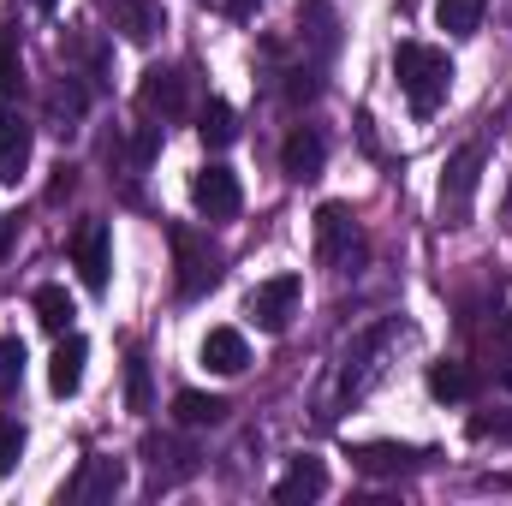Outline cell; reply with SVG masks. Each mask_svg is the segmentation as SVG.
Returning <instances> with one entry per match:
<instances>
[{"label":"cell","mask_w":512,"mask_h":506,"mask_svg":"<svg viewBox=\"0 0 512 506\" xmlns=\"http://www.w3.org/2000/svg\"><path fill=\"white\" fill-rule=\"evenodd\" d=\"M393 78H399L411 114H435L447 102V90H453V60L441 48H429V42H399L393 48Z\"/></svg>","instance_id":"obj_1"},{"label":"cell","mask_w":512,"mask_h":506,"mask_svg":"<svg viewBox=\"0 0 512 506\" xmlns=\"http://www.w3.org/2000/svg\"><path fill=\"white\" fill-rule=\"evenodd\" d=\"M316 262L334 268V274L364 268V233H358V215L346 203H322L316 209Z\"/></svg>","instance_id":"obj_2"},{"label":"cell","mask_w":512,"mask_h":506,"mask_svg":"<svg viewBox=\"0 0 512 506\" xmlns=\"http://www.w3.org/2000/svg\"><path fill=\"white\" fill-rule=\"evenodd\" d=\"M477 185H483V143H465L453 149V161L441 167V227H465L471 221V203H477Z\"/></svg>","instance_id":"obj_3"},{"label":"cell","mask_w":512,"mask_h":506,"mask_svg":"<svg viewBox=\"0 0 512 506\" xmlns=\"http://www.w3.org/2000/svg\"><path fill=\"white\" fill-rule=\"evenodd\" d=\"M173 262H179V292L185 298H203L221 280V256L209 251V239L191 233V227H173Z\"/></svg>","instance_id":"obj_4"},{"label":"cell","mask_w":512,"mask_h":506,"mask_svg":"<svg viewBox=\"0 0 512 506\" xmlns=\"http://www.w3.org/2000/svg\"><path fill=\"white\" fill-rule=\"evenodd\" d=\"M191 203H197V215H203V221H233V215H239V203H245L239 173H233V167H203V173L191 179Z\"/></svg>","instance_id":"obj_5"},{"label":"cell","mask_w":512,"mask_h":506,"mask_svg":"<svg viewBox=\"0 0 512 506\" xmlns=\"http://www.w3.org/2000/svg\"><path fill=\"white\" fill-rule=\"evenodd\" d=\"M137 108L149 114V120H179L185 114V72L179 66H149L143 72V84H137Z\"/></svg>","instance_id":"obj_6"},{"label":"cell","mask_w":512,"mask_h":506,"mask_svg":"<svg viewBox=\"0 0 512 506\" xmlns=\"http://www.w3.org/2000/svg\"><path fill=\"white\" fill-rule=\"evenodd\" d=\"M298 292H304V280L298 274H274V280H262L251 292V316L262 334H280L286 322H292V310H298Z\"/></svg>","instance_id":"obj_7"},{"label":"cell","mask_w":512,"mask_h":506,"mask_svg":"<svg viewBox=\"0 0 512 506\" xmlns=\"http://www.w3.org/2000/svg\"><path fill=\"white\" fill-rule=\"evenodd\" d=\"M72 262H78V274H84L90 292L108 286V268H114V233H108V221H84V227H78V239H72Z\"/></svg>","instance_id":"obj_8"},{"label":"cell","mask_w":512,"mask_h":506,"mask_svg":"<svg viewBox=\"0 0 512 506\" xmlns=\"http://www.w3.org/2000/svg\"><path fill=\"white\" fill-rule=\"evenodd\" d=\"M393 334H399V328H393V322H382V328H370V334L346 352V370H340V393H346V399H358V393L376 381V370H382L376 358L387 352V340H393Z\"/></svg>","instance_id":"obj_9"},{"label":"cell","mask_w":512,"mask_h":506,"mask_svg":"<svg viewBox=\"0 0 512 506\" xmlns=\"http://www.w3.org/2000/svg\"><path fill=\"white\" fill-rule=\"evenodd\" d=\"M322 161H328V137H322L316 126H292L286 149H280V167H286V179L310 185V179H322Z\"/></svg>","instance_id":"obj_10"},{"label":"cell","mask_w":512,"mask_h":506,"mask_svg":"<svg viewBox=\"0 0 512 506\" xmlns=\"http://www.w3.org/2000/svg\"><path fill=\"white\" fill-rule=\"evenodd\" d=\"M24 167H30V120L12 102H0V179L18 185Z\"/></svg>","instance_id":"obj_11"},{"label":"cell","mask_w":512,"mask_h":506,"mask_svg":"<svg viewBox=\"0 0 512 506\" xmlns=\"http://www.w3.org/2000/svg\"><path fill=\"white\" fill-rule=\"evenodd\" d=\"M126 489V465L120 459H108V453H96V459H84V471L72 477V501H114Z\"/></svg>","instance_id":"obj_12"},{"label":"cell","mask_w":512,"mask_h":506,"mask_svg":"<svg viewBox=\"0 0 512 506\" xmlns=\"http://www.w3.org/2000/svg\"><path fill=\"white\" fill-rule=\"evenodd\" d=\"M197 358H203V370H215V376H239V370L251 364V346H245L239 328H209L203 346H197Z\"/></svg>","instance_id":"obj_13"},{"label":"cell","mask_w":512,"mask_h":506,"mask_svg":"<svg viewBox=\"0 0 512 506\" xmlns=\"http://www.w3.org/2000/svg\"><path fill=\"white\" fill-rule=\"evenodd\" d=\"M352 465H358V471H370V477H399V471H417V465H423V447L364 441V447H352Z\"/></svg>","instance_id":"obj_14"},{"label":"cell","mask_w":512,"mask_h":506,"mask_svg":"<svg viewBox=\"0 0 512 506\" xmlns=\"http://www.w3.org/2000/svg\"><path fill=\"white\" fill-rule=\"evenodd\" d=\"M114 24L126 30V42L149 48L167 30V12H161V0H114Z\"/></svg>","instance_id":"obj_15"},{"label":"cell","mask_w":512,"mask_h":506,"mask_svg":"<svg viewBox=\"0 0 512 506\" xmlns=\"http://www.w3.org/2000/svg\"><path fill=\"white\" fill-rule=\"evenodd\" d=\"M42 108H48V126H54V131H72L78 120H84V108H90V90L66 72V78H54V84H48Z\"/></svg>","instance_id":"obj_16"},{"label":"cell","mask_w":512,"mask_h":506,"mask_svg":"<svg viewBox=\"0 0 512 506\" xmlns=\"http://www.w3.org/2000/svg\"><path fill=\"white\" fill-rule=\"evenodd\" d=\"M322 495H328V471H322V459H292V471L274 483V501L280 506L322 501Z\"/></svg>","instance_id":"obj_17"},{"label":"cell","mask_w":512,"mask_h":506,"mask_svg":"<svg viewBox=\"0 0 512 506\" xmlns=\"http://www.w3.org/2000/svg\"><path fill=\"white\" fill-rule=\"evenodd\" d=\"M84 364H90V346L78 340V334H66L60 346H54V358H48V387L66 399V393H78L84 387Z\"/></svg>","instance_id":"obj_18"},{"label":"cell","mask_w":512,"mask_h":506,"mask_svg":"<svg viewBox=\"0 0 512 506\" xmlns=\"http://www.w3.org/2000/svg\"><path fill=\"white\" fill-rule=\"evenodd\" d=\"M173 417H179L185 429H215V423L227 417V399H221V393H197V387H185V393H173Z\"/></svg>","instance_id":"obj_19"},{"label":"cell","mask_w":512,"mask_h":506,"mask_svg":"<svg viewBox=\"0 0 512 506\" xmlns=\"http://www.w3.org/2000/svg\"><path fill=\"white\" fill-rule=\"evenodd\" d=\"M483 12H489V0H435V24L447 36H477L483 30Z\"/></svg>","instance_id":"obj_20"},{"label":"cell","mask_w":512,"mask_h":506,"mask_svg":"<svg viewBox=\"0 0 512 506\" xmlns=\"http://www.w3.org/2000/svg\"><path fill=\"white\" fill-rule=\"evenodd\" d=\"M429 393L435 399H471L477 393V376L459 358H441V364H429Z\"/></svg>","instance_id":"obj_21"},{"label":"cell","mask_w":512,"mask_h":506,"mask_svg":"<svg viewBox=\"0 0 512 506\" xmlns=\"http://www.w3.org/2000/svg\"><path fill=\"white\" fill-rule=\"evenodd\" d=\"M72 316H78V304L66 298V286H36V322H42L48 334H66Z\"/></svg>","instance_id":"obj_22"},{"label":"cell","mask_w":512,"mask_h":506,"mask_svg":"<svg viewBox=\"0 0 512 506\" xmlns=\"http://www.w3.org/2000/svg\"><path fill=\"white\" fill-rule=\"evenodd\" d=\"M197 137H203L209 149H227V143L239 137V114H233L227 102H203V114H197Z\"/></svg>","instance_id":"obj_23"},{"label":"cell","mask_w":512,"mask_h":506,"mask_svg":"<svg viewBox=\"0 0 512 506\" xmlns=\"http://www.w3.org/2000/svg\"><path fill=\"white\" fill-rule=\"evenodd\" d=\"M143 453H149V471H155V483H179V477H191V465H185V453L173 447V441H143Z\"/></svg>","instance_id":"obj_24"},{"label":"cell","mask_w":512,"mask_h":506,"mask_svg":"<svg viewBox=\"0 0 512 506\" xmlns=\"http://www.w3.org/2000/svg\"><path fill=\"white\" fill-rule=\"evenodd\" d=\"M24 90V54H18V30H0V102H12Z\"/></svg>","instance_id":"obj_25"},{"label":"cell","mask_w":512,"mask_h":506,"mask_svg":"<svg viewBox=\"0 0 512 506\" xmlns=\"http://www.w3.org/2000/svg\"><path fill=\"white\" fill-rule=\"evenodd\" d=\"M298 30H304V36L316 42V54H334V42H340V36H334V12H328L322 0H310V6H304Z\"/></svg>","instance_id":"obj_26"},{"label":"cell","mask_w":512,"mask_h":506,"mask_svg":"<svg viewBox=\"0 0 512 506\" xmlns=\"http://www.w3.org/2000/svg\"><path fill=\"white\" fill-rule=\"evenodd\" d=\"M18 381H24V340L6 334V340H0V399H12Z\"/></svg>","instance_id":"obj_27"},{"label":"cell","mask_w":512,"mask_h":506,"mask_svg":"<svg viewBox=\"0 0 512 506\" xmlns=\"http://www.w3.org/2000/svg\"><path fill=\"white\" fill-rule=\"evenodd\" d=\"M126 399H131V411H149V405H155V393H149V364H143V358L126 364Z\"/></svg>","instance_id":"obj_28"},{"label":"cell","mask_w":512,"mask_h":506,"mask_svg":"<svg viewBox=\"0 0 512 506\" xmlns=\"http://www.w3.org/2000/svg\"><path fill=\"white\" fill-rule=\"evenodd\" d=\"M471 435L477 441H512V411H477L471 417Z\"/></svg>","instance_id":"obj_29"},{"label":"cell","mask_w":512,"mask_h":506,"mask_svg":"<svg viewBox=\"0 0 512 506\" xmlns=\"http://www.w3.org/2000/svg\"><path fill=\"white\" fill-rule=\"evenodd\" d=\"M24 459V429L18 423H0V477H12Z\"/></svg>","instance_id":"obj_30"},{"label":"cell","mask_w":512,"mask_h":506,"mask_svg":"<svg viewBox=\"0 0 512 506\" xmlns=\"http://www.w3.org/2000/svg\"><path fill=\"white\" fill-rule=\"evenodd\" d=\"M256 6H262V0H227V12H233V18H251Z\"/></svg>","instance_id":"obj_31"},{"label":"cell","mask_w":512,"mask_h":506,"mask_svg":"<svg viewBox=\"0 0 512 506\" xmlns=\"http://www.w3.org/2000/svg\"><path fill=\"white\" fill-rule=\"evenodd\" d=\"M12 251V221H0V256Z\"/></svg>","instance_id":"obj_32"},{"label":"cell","mask_w":512,"mask_h":506,"mask_svg":"<svg viewBox=\"0 0 512 506\" xmlns=\"http://www.w3.org/2000/svg\"><path fill=\"white\" fill-rule=\"evenodd\" d=\"M30 6H36V12H54V6H60V0H30Z\"/></svg>","instance_id":"obj_33"}]
</instances>
